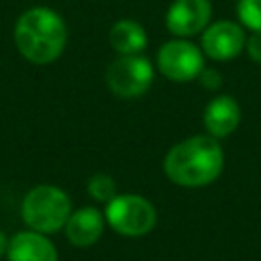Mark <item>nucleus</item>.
Wrapping results in <instances>:
<instances>
[{
	"instance_id": "dca6fc26",
	"label": "nucleus",
	"mask_w": 261,
	"mask_h": 261,
	"mask_svg": "<svg viewBox=\"0 0 261 261\" xmlns=\"http://www.w3.org/2000/svg\"><path fill=\"white\" fill-rule=\"evenodd\" d=\"M247 53L253 61L261 63V31H253V35L247 39Z\"/></svg>"
},
{
	"instance_id": "9d476101",
	"label": "nucleus",
	"mask_w": 261,
	"mask_h": 261,
	"mask_svg": "<svg viewBox=\"0 0 261 261\" xmlns=\"http://www.w3.org/2000/svg\"><path fill=\"white\" fill-rule=\"evenodd\" d=\"M104 216L94 206H84L69 214L65 222V237L75 247H90L94 245L104 230Z\"/></svg>"
},
{
	"instance_id": "0eeeda50",
	"label": "nucleus",
	"mask_w": 261,
	"mask_h": 261,
	"mask_svg": "<svg viewBox=\"0 0 261 261\" xmlns=\"http://www.w3.org/2000/svg\"><path fill=\"white\" fill-rule=\"evenodd\" d=\"M247 45L245 31L241 24L232 20H218L204 29L202 33V49L214 61L234 59Z\"/></svg>"
},
{
	"instance_id": "39448f33",
	"label": "nucleus",
	"mask_w": 261,
	"mask_h": 261,
	"mask_svg": "<svg viewBox=\"0 0 261 261\" xmlns=\"http://www.w3.org/2000/svg\"><path fill=\"white\" fill-rule=\"evenodd\" d=\"M153 82V65L143 55H120L106 69L108 90L122 98H139L143 96Z\"/></svg>"
},
{
	"instance_id": "1a4fd4ad",
	"label": "nucleus",
	"mask_w": 261,
	"mask_h": 261,
	"mask_svg": "<svg viewBox=\"0 0 261 261\" xmlns=\"http://www.w3.org/2000/svg\"><path fill=\"white\" fill-rule=\"evenodd\" d=\"M8 261H57L55 245L37 230H20L8 241Z\"/></svg>"
},
{
	"instance_id": "2eb2a0df",
	"label": "nucleus",
	"mask_w": 261,
	"mask_h": 261,
	"mask_svg": "<svg viewBox=\"0 0 261 261\" xmlns=\"http://www.w3.org/2000/svg\"><path fill=\"white\" fill-rule=\"evenodd\" d=\"M198 80H200L202 86L208 88V90H216V88H220V84H222V75L218 73V69H210V67H204V69L200 71Z\"/></svg>"
},
{
	"instance_id": "4468645a",
	"label": "nucleus",
	"mask_w": 261,
	"mask_h": 261,
	"mask_svg": "<svg viewBox=\"0 0 261 261\" xmlns=\"http://www.w3.org/2000/svg\"><path fill=\"white\" fill-rule=\"evenodd\" d=\"M237 12L247 29L261 31V0H239Z\"/></svg>"
},
{
	"instance_id": "f03ea898",
	"label": "nucleus",
	"mask_w": 261,
	"mask_h": 261,
	"mask_svg": "<svg viewBox=\"0 0 261 261\" xmlns=\"http://www.w3.org/2000/svg\"><path fill=\"white\" fill-rule=\"evenodd\" d=\"M67 41V27L63 18L45 6L29 8L14 24V43L18 53L31 63L45 65L55 61Z\"/></svg>"
},
{
	"instance_id": "f3484780",
	"label": "nucleus",
	"mask_w": 261,
	"mask_h": 261,
	"mask_svg": "<svg viewBox=\"0 0 261 261\" xmlns=\"http://www.w3.org/2000/svg\"><path fill=\"white\" fill-rule=\"evenodd\" d=\"M8 251V237L4 234V230H0V257H4Z\"/></svg>"
},
{
	"instance_id": "7ed1b4c3",
	"label": "nucleus",
	"mask_w": 261,
	"mask_h": 261,
	"mask_svg": "<svg viewBox=\"0 0 261 261\" xmlns=\"http://www.w3.org/2000/svg\"><path fill=\"white\" fill-rule=\"evenodd\" d=\"M20 214L31 230L49 234L65 226L71 214V202L61 188L43 184L27 192L20 206Z\"/></svg>"
},
{
	"instance_id": "9b49d317",
	"label": "nucleus",
	"mask_w": 261,
	"mask_h": 261,
	"mask_svg": "<svg viewBox=\"0 0 261 261\" xmlns=\"http://www.w3.org/2000/svg\"><path fill=\"white\" fill-rule=\"evenodd\" d=\"M241 122V106L232 96H218L206 104L204 126L210 137H228Z\"/></svg>"
},
{
	"instance_id": "6e6552de",
	"label": "nucleus",
	"mask_w": 261,
	"mask_h": 261,
	"mask_svg": "<svg viewBox=\"0 0 261 261\" xmlns=\"http://www.w3.org/2000/svg\"><path fill=\"white\" fill-rule=\"evenodd\" d=\"M210 16V0H175L167 10L165 24L175 37H194L208 27Z\"/></svg>"
},
{
	"instance_id": "423d86ee",
	"label": "nucleus",
	"mask_w": 261,
	"mask_h": 261,
	"mask_svg": "<svg viewBox=\"0 0 261 261\" xmlns=\"http://www.w3.org/2000/svg\"><path fill=\"white\" fill-rule=\"evenodd\" d=\"M157 67L171 82H192L204 69V55L190 41H169L159 47Z\"/></svg>"
},
{
	"instance_id": "f257e3e1",
	"label": "nucleus",
	"mask_w": 261,
	"mask_h": 261,
	"mask_svg": "<svg viewBox=\"0 0 261 261\" xmlns=\"http://www.w3.org/2000/svg\"><path fill=\"white\" fill-rule=\"evenodd\" d=\"M224 165L220 143L210 135H196L173 145L165 159V175L184 188H202L212 184Z\"/></svg>"
},
{
	"instance_id": "f8f14e48",
	"label": "nucleus",
	"mask_w": 261,
	"mask_h": 261,
	"mask_svg": "<svg viewBox=\"0 0 261 261\" xmlns=\"http://www.w3.org/2000/svg\"><path fill=\"white\" fill-rule=\"evenodd\" d=\"M110 45L120 55H139L147 45V33L137 20L122 18L110 29Z\"/></svg>"
},
{
	"instance_id": "20e7f679",
	"label": "nucleus",
	"mask_w": 261,
	"mask_h": 261,
	"mask_svg": "<svg viewBox=\"0 0 261 261\" xmlns=\"http://www.w3.org/2000/svg\"><path fill=\"white\" fill-rule=\"evenodd\" d=\"M104 218L110 228L122 237H143L155 226L157 212L147 198L137 194H120L106 204Z\"/></svg>"
},
{
	"instance_id": "ddd939ff",
	"label": "nucleus",
	"mask_w": 261,
	"mask_h": 261,
	"mask_svg": "<svg viewBox=\"0 0 261 261\" xmlns=\"http://www.w3.org/2000/svg\"><path fill=\"white\" fill-rule=\"evenodd\" d=\"M88 192H90V196H92L94 200L108 204V202L116 196V184H114V179H112L110 175H106V173H96V175H92L90 181H88Z\"/></svg>"
}]
</instances>
